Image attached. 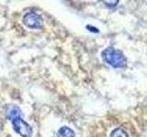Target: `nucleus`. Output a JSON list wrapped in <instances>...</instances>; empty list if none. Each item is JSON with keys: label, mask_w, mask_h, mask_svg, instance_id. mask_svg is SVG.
I'll list each match as a JSON object with an SVG mask.
<instances>
[{"label": "nucleus", "mask_w": 147, "mask_h": 137, "mask_svg": "<svg viewBox=\"0 0 147 137\" xmlns=\"http://www.w3.org/2000/svg\"><path fill=\"white\" fill-rule=\"evenodd\" d=\"M7 116L11 120L15 132L21 137H30L32 129L29 123L23 121L20 117V111L16 106H10L7 109Z\"/></svg>", "instance_id": "nucleus-1"}, {"label": "nucleus", "mask_w": 147, "mask_h": 137, "mask_svg": "<svg viewBox=\"0 0 147 137\" xmlns=\"http://www.w3.org/2000/svg\"><path fill=\"white\" fill-rule=\"evenodd\" d=\"M104 61L114 68H122L127 64V59L122 51L114 48H108L102 51Z\"/></svg>", "instance_id": "nucleus-2"}, {"label": "nucleus", "mask_w": 147, "mask_h": 137, "mask_svg": "<svg viewBox=\"0 0 147 137\" xmlns=\"http://www.w3.org/2000/svg\"><path fill=\"white\" fill-rule=\"evenodd\" d=\"M23 23L29 29H40L43 24L41 17L35 12H29L23 17Z\"/></svg>", "instance_id": "nucleus-3"}, {"label": "nucleus", "mask_w": 147, "mask_h": 137, "mask_svg": "<svg viewBox=\"0 0 147 137\" xmlns=\"http://www.w3.org/2000/svg\"><path fill=\"white\" fill-rule=\"evenodd\" d=\"M58 137H75V132L74 131L67 126H63L60 128L57 132Z\"/></svg>", "instance_id": "nucleus-4"}, {"label": "nucleus", "mask_w": 147, "mask_h": 137, "mask_svg": "<svg viewBox=\"0 0 147 137\" xmlns=\"http://www.w3.org/2000/svg\"><path fill=\"white\" fill-rule=\"evenodd\" d=\"M110 137H129V136L127 132L122 128H117V129L112 131Z\"/></svg>", "instance_id": "nucleus-5"}, {"label": "nucleus", "mask_w": 147, "mask_h": 137, "mask_svg": "<svg viewBox=\"0 0 147 137\" xmlns=\"http://www.w3.org/2000/svg\"><path fill=\"white\" fill-rule=\"evenodd\" d=\"M118 2L119 1H104V3L107 5V6H109V7H114V6H116Z\"/></svg>", "instance_id": "nucleus-6"}]
</instances>
